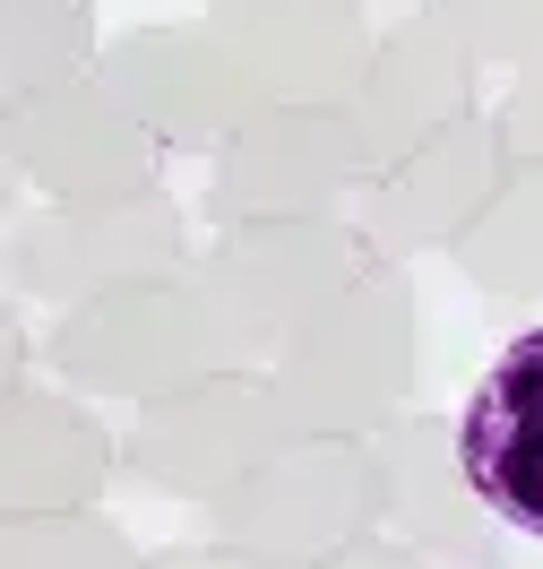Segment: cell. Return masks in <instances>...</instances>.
I'll use <instances>...</instances> for the list:
<instances>
[{"label": "cell", "mask_w": 543, "mask_h": 569, "mask_svg": "<svg viewBox=\"0 0 543 569\" xmlns=\"http://www.w3.org/2000/svg\"><path fill=\"white\" fill-rule=\"evenodd\" d=\"M268 380L302 431H371L414 406L423 380V302L405 259H371L354 284H336L311 320L268 355Z\"/></svg>", "instance_id": "obj_1"}, {"label": "cell", "mask_w": 543, "mask_h": 569, "mask_svg": "<svg viewBox=\"0 0 543 569\" xmlns=\"http://www.w3.org/2000/svg\"><path fill=\"white\" fill-rule=\"evenodd\" d=\"M43 362L52 380L78 397H112V406H139V397H164L199 371L233 362L208 293L190 284V268H164V277H130L70 302L52 337H43Z\"/></svg>", "instance_id": "obj_2"}, {"label": "cell", "mask_w": 543, "mask_h": 569, "mask_svg": "<svg viewBox=\"0 0 543 569\" xmlns=\"http://www.w3.org/2000/svg\"><path fill=\"white\" fill-rule=\"evenodd\" d=\"M380 250L345 216H251V224H217V242L190 259V284L208 293L233 362H268Z\"/></svg>", "instance_id": "obj_3"}, {"label": "cell", "mask_w": 543, "mask_h": 569, "mask_svg": "<svg viewBox=\"0 0 543 569\" xmlns=\"http://www.w3.org/2000/svg\"><path fill=\"white\" fill-rule=\"evenodd\" d=\"M293 415L268 362H217L199 380H181L164 397H139V423L121 431V458L112 475L139 483L147 500H190L208 509L224 483H242L276 440H293Z\"/></svg>", "instance_id": "obj_4"}, {"label": "cell", "mask_w": 543, "mask_h": 569, "mask_svg": "<svg viewBox=\"0 0 543 569\" xmlns=\"http://www.w3.org/2000/svg\"><path fill=\"white\" fill-rule=\"evenodd\" d=\"M380 527V466L354 431H293L208 500V535L259 569H302Z\"/></svg>", "instance_id": "obj_5"}, {"label": "cell", "mask_w": 543, "mask_h": 569, "mask_svg": "<svg viewBox=\"0 0 543 569\" xmlns=\"http://www.w3.org/2000/svg\"><path fill=\"white\" fill-rule=\"evenodd\" d=\"M164 268H190V216L164 181L121 199H43L36 216L18 208L0 224V284L27 302L70 311L104 284L164 277Z\"/></svg>", "instance_id": "obj_6"}, {"label": "cell", "mask_w": 543, "mask_h": 569, "mask_svg": "<svg viewBox=\"0 0 543 569\" xmlns=\"http://www.w3.org/2000/svg\"><path fill=\"white\" fill-rule=\"evenodd\" d=\"M362 190V139L345 104H251L208 156V224L336 216Z\"/></svg>", "instance_id": "obj_7"}, {"label": "cell", "mask_w": 543, "mask_h": 569, "mask_svg": "<svg viewBox=\"0 0 543 569\" xmlns=\"http://www.w3.org/2000/svg\"><path fill=\"white\" fill-rule=\"evenodd\" d=\"M95 78L139 112V130L164 147V156H217L224 130L259 104L251 78H242V61L224 52V36L208 27V18L121 27V36L95 52Z\"/></svg>", "instance_id": "obj_8"}, {"label": "cell", "mask_w": 543, "mask_h": 569, "mask_svg": "<svg viewBox=\"0 0 543 569\" xmlns=\"http://www.w3.org/2000/svg\"><path fill=\"white\" fill-rule=\"evenodd\" d=\"M509 173V130L501 112H457L449 130L414 139L405 156H389L380 173H362L354 224L380 259H423L449 250L474 224V208L492 199V181Z\"/></svg>", "instance_id": "obj_9"}, {"label": "cell", "mask_w": 543, "mask_h": 569, "mask_svg": "<svg viewBox=\"0 0 543 569\" xmlns=\"http://www.w3.org/2000/svg\"><path fill=\"white\" fill-rule=\"evenodd\" d=\"M474 78H483V61L466 52V36L449 27L440 0L405 9L389 36H371V61H362L354 96H345V121L362 139V173H380L414 139H432L457 112H474Z\"/></svg>", "instance_id": "obj_10"}, {"label": "cell", "mask_w": 543, "mask_h": 569, "mask_svg": "<svg viewBox=\"0 0 543 569\" xmlns=\"http://www.w3.org/2000/svg\"><path fill=\"white\" fill-rule=\"evenodd\" d=\"M208 27L259 104H345L380 36L362 0H208Z\"/></svg>", "instance_id": "obj_11"}, {"label": "cell", "mask_w": 543, "mask_h": 569, "mask_svg": "<svg viewBox=\"0 0 543 569\" xmlns=\"http://www.w3.org/2000/svg\"><path fill=\"white\" fill-rule=\"evenodd\" d=\"M371 466H380V527L414 543L423 561L457 569L501 552V518L474 500L466 458H457V423L432 406H398L371 431Z\"/></svg>", "instance_id": "obj_12"}, {"label": "cell", "mask_w": 543, "mask_h": 569, "mask_svg": "<svg viewBox=\"0 0 543 569\" xmlns=\"http://www.w3.org/2000/svg\"><path fill=\"white\" fill-rule=\"evenodd\" d=\"M18 164L36 199H121L164 181V147L139 130V112L87 70L52 87L36 104H18Z\"/></svg>", "instance_id": "obj_13"}, {"label": "cell", "mask_w": 543, "mask_h": 569, "mask_svg": "<svg viewBox=\"0 0 543 569\" xmlns=\"http://www.w3.org/2000/svg\"><path fill=\"white\" fill-rule=\"evenodd\" d=\"M457 458L501 535L543 543V328L509 337L501 362L457 406Z\"/></svg>", "instance_id": "obj_14"}, {"label": "cell", "mask_w": 543, "mask_h": 569, "mask_svg": "<svg viewBox=\"0 0 543 569\" xmlns=\"http://www.w3.org/2000/svg\"><path fill=\"white\" fill-rule=\"evenodd\" d=\"M121 440L78 389H18L0 397V518H36V509H87L112 483Z\"/></svg>", "instance_id": "obj_15"}, {"label": "cell", "mask_w": 543, "mask_h": 569, "mask_svg": "<svg viewBox=\"0 0 543 569\" xmlns=\"http://www.w3.org/2000/svg\"><path fill=\"white\" fill-rule=\"evenodd\" d=\"M449 268L492 302H543V156H509L492 199L449 242Z\"/></svg>", "instance_id": "obj_16"}, {"label": "cell", "mask_w": 543, "mask_h": 569, "mask_svg": "<svg viewBox=\"0 0 543 569\" xmlns=\"http://www.w3.org/2000/svg\"><path fill=\"white\" fill-rule=\"evenodd\" d=\"M95 52H104L95 0H0V112L87 78Z\"/></svg>", "instance_id": "obj_17"}, {"label": "cell", "mask_w": 543, "mask_h": 569, "mask_svg": "<svg viewBox=\"0 0 543 569\" xmlns=\"http://www.w3.org/2000/svg\"><path fill=\"white\" fill-rule=\"evenodd\" d=\"M0 569H139V543L95 500L36 509V518H0Z\"/></svg>", "instance_id": "obj_18"}, {"label": "cell", "mask_w": 543, "mask_h": 569, "mask_svg": "<svg viewBox=\"0 0 543 569\" xmlns=\"http://www.w3.org/2000/svg\"><path fill=\"white\" fill-rule=\"evenodd\" d=\"M474 61H535L543 52V0H440Z\"/></svg>", "instance_id": "obj_19"}, {"label": "cell", "mask_w": 543, "mask_h": 569, "mask_svg": "<svg viewBox=\"0 0 543 569\" xmlns=\"http://www.w3.org/2000/svg\"><path fill=\"white\" fill-rule=\"evenodd\" d=\"M501 130H509V156H543V52L517 61L509 104H501Z\"/></svg>", "instance_id": "obj_20"}, {"label": "cell", "mask_w": 543, "mask_h": 569, "mask_svg": "<svg viewBox=\"0 0 543 569\" xmlns=\"http://www.w3.org/2000/svg\"><path fill=\"white\" fill-rule=\"evenodd\" d=\"M302 569H440V561H423L389 527H371V535H354V543H336V552H320V561H302Z\"/></svg>", "instance_id": "obj_21"}, {"label": "cell", "mask_w": 543, "mask_h": 569, "mask_svg": "<svg viewBox=\"0 0 543 569\" xmlns=\"http://www.w3.org/2000/svg\"><path fill=\"white\" fill-rule=\"evenodd\" d=\"M36 371V337H27V320H18V302H0V397L18 389Z\"/></svg>", "instance_id": "obj_22"}, {"label": "cell", "mask_w": 543, "mask_h": 569, "mask_svg": "<svg viewBox=\"0 0 543 569\" xmlns=\"http://www.w3.org/2000/svg\"><path fill=\"white\" fill-rule=\"evenodd\" d=\"M139 569H259V561L251 552H224L208 535V543H181V552H139Z\"/></svg>", "instance_id": "obj_23"}, {"label": "cell", "mask_w": 543, "mask_h": 569, "mask_svg": "<svg viewBox=\"0 0 543 569\" xmlns=\"http://www.w3.org/2000/svg\"><path fill=\"white\" fill-rule=\"evenodd\" d=\"M27 199V164H18V112H0V224Z\"/></svg>", "instance_id": "obj_24"}, {"label": "cell", "mask_w": 543, "mask_h": 569, "mask_svg": "<svg viewBox=\"0 0 543 569\" xmlns=\"http://www.w3.org/2000/svg\"><path fill=\"white\" fill-rule=\"evenodd\" d=\"M457 569H509V561H501V552H483V561H457Z\"/></svg>", "instance_id": "obj_25"}]
</instances>
